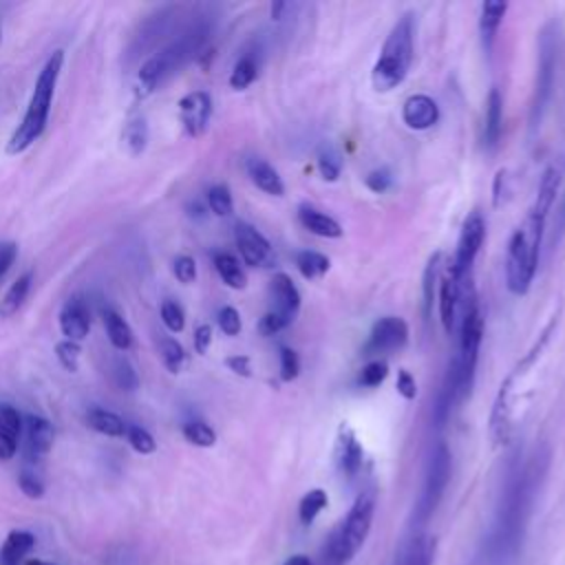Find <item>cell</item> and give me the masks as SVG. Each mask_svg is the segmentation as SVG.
Wrapping results in <instances>:
<instances>
[{
  "instance_id": "f6af8a7d",
  "label": "cell",
  "mask_w": 565,
  "mask_h": 565,
  "mask_svg": "<svg viewBox=\"0 0 565 565\" xmlns=\"http://www.w3.org/2000/svg\"><path fill=\"white\" fill-rule=\"evenodd\" d=\"M386 375H388L386 362L375 360V362H369V364L362 369V373H360V384H362V386H369V388H375V386H380V384L386 380Z\"/></svg>"
},
{
  "instance_id": "f35d334b",
  "label": "cell",
  "mask_w": 565,
  "mask_h": 565,
  "mask_svg": "<svg viewBox=\"0 0 565 565\" xmlns=\"http://www.w3.org/2000/svg\"><path fill=\"white\" fill-rule=\"evenodd\" d=\"M207 207L216 214V216H230L234 210V201H232V192L227 190V185H214L207 190Z\"/></svg>"
},
{
  "instance_id": "7c38bea8",
  "label": "cell",
  "mask_w": 565,
  "mask_h": 565,
  "mask_svg": "<svg viewBox=\"0 0 565 565\" xmlns=\"http://www.w3.org/2000/svg\"><path fill=\"white\" fill-rule=\"evenodd\" d=\"M179 117L188 135L199 137L205 132L212 117V97L205 90H192L179 102Z\"/></svg>"
},
{
  "instance_id": "4fadbf2b",
  "label": "cell",
  "mask_w": 565,
  "mask_h": 565,
  "mask_svg": "<svg viewBox=\"0 0 565 565\" xmlns=\"http://www.w3.org/2000/svg\"><path fill=\"white\" fill-rule=\"evenodd\" d=\"M22 439H24V457L29 461H40L53 448V439H55L53 424L40 415H26L22 422Z\"/></svg>"
},
{
  "instance_id": "cb8c5ba5",
  "label": "cell",
  "mask_w": 565,
  "mask_h": 565,
  "mask_svg": "<svg viewBox=\"0 0 565 565\" xmlns=\"http://www.w3.org/2000/svg\"><path fill=\"white\" fill-rule=\"evenodd\" d=\"M298 221L302 223L305 230H309L316 236H322V238H340L342 236V225L316 207L302 205L298 210Z\"/></svg>"
},
{
  "instance_id": "8992f818",
  "label": "cell",
  "mask_w": 565,
  "mask_h": 565,
  "mask_svg": "<svg viewBox=\"0 0 565 565\" xmlns=\"http://www.w3.org/2000/svg\"><path fill=\"white\" fill-rule=\"evenodd\" d=\"M463 313H461V335H459V358L452 364V380H455V397L461 399L470 393L475 382V369L479 358V347L483 338V318L481 307L477 302L475 289L468 285L463 287Z\"/></svg>"
},
{
  "instance_id": "1f68e13d",
  "label": "cell",
  "mask_w": 565,
  "mask_h": 565,
  "mask_svg": "<svg viewBox=\"0 0 565 565\" xmlns=\"http://www.w3.org/2000/svg\"><path fill=\"white\" fill-rule=\"evenodd\" d=\"M258 75V62L252 53H245L232 68V75H230V86L234 90H243L247 88Z\"/></svg>"
},
{
  "instance_id": "83f0119b",
  "label": "cell",
  "mask_w": 565,
  "mask_h": 565,
  "mask_svg": "<svg viewBox=\"0 0 565 565\" xmlns=\"http://www.w3.org/2000/svg\"><path fill=\"white\" fill-rule=\"evenodd\" d=\"M104 327H106V333H108L110 344H113L117 351H128V349H130V344H132L130 324H128L115 309H106V311H104Z\"/></svg>"
},
{
  "instance_id": "7dc6e473",
  "label": "cell",
  "mask_w": 565,
  "mask_h": 565,
  "mask_svg": "<svg viewBox=\"0 0 565 565\" xmlns=\"http://www.w3.org/2000/svg\"><path fill=\"white\" fill-rule=\"evenodd\" d=\"M298 371H300V360H298V353L294 349H287L282 347L280 349V377L285 382H291L298 377Z\"/></svg>"
},
{
  "instance_id": "816d5d0a",
  "label": "cell",
  "mask_w": 565,
  "mask_h": 565,
  "mask_svg": "<svg viewBox=\"0 0 565 565\" xmlns=\"http://www.w3.org/2000/svg\"><path fill=\"white\" fill-rule=\"evenodd\" d=\"M364 183H366V188H369L371 192L382 194V192H386V190L391 188L393 177H391L388 170H373V172L364 179Z\"/></svg>"
},
{
  "instance_id": "9f6ffc18",
  "label": "cell",
  "mask_w": 565,
  "mask_h": 565,
  "mask_svg": "<svg viewBox=\"0 0 565 565\" xmlns=\"http://www.w3.org/2000/svg\"><path fill=\"white\" fill-rule=\"evenodd\" d=\"M210 342H212V327L210 324H199L194 329V349L196 353H207L210 349Z\"/></svg>"
},
{
  "instance_id": "e575fe53",
  "label": "cell",
  "mask_w": 565,
  "mask_h": 565,
  "mask_svg": "<svg viewBox=\"0 0 565 565\" xmlns=\"http://www.w3.org/2000/svg\"><path fill=\"white\" fill-rule=\"evenodd\" d=\"M124 143L128 146L130 154H141L146 150L148 143V126L143 117H137L132 121H128L126 130H124Z\"/></svg>"
},
{
  "instance_id": "ffe728a7",
  "label": "cell",
  "mask_w": 565,
  "mask_h": 565,
  "mask_svg": "<svg viewBox=\"0 0 565 565\" xmlns=\"http://www.w3.org/2000/svg\"><path fill=\"white\" fill-rule=\"evenodd\" d=\"M271 291L276 298V313H280L287 322H294L300 309V291L287 274H276L271 280Z\"/></svg>"
},
{
  "instance_id": "ee69618b",
  "label": "cell",
  "mask_w": 565,
  "mask_h": 565,
  "mask_svg": "<svg viewBox=\"0 0 565 565\" xmlns=\"http://www.w3.org/2000/svg\"><path fill=\"white\" fill-rule=\"evenodd\" d=\"M55 353H57V360L60 364L66 369V371H77V364H79V344L73 342V340H62L57 342L55 347Z\"/></svg>"
},
{
  "instance_id": "7402d4cb",
  "label": "cell",
  "mask_w": 565,
  "mask_h": 565,
  "mask_svg": "<svg viewBox=\"0 0 565 565\" xmlns=\"http://www.w3.org/2000/svg\"><path fill=\"white\" fill-rule=\"evenodd\" d=\"M245 168H247V174H249L252 183L258 190H263L265 194H271V196H282L285 194V183H282L278 170L271 163H267L265 159L252 157V159H247Z\"/></svg>"
},
{
  "instance_id": "681fc988",
  "label": "cell",
  "mask_w": 565,
  "mask_h": 565,
  "mask_svg": "<svg viewBox=\"0 0 565 565\" xmlns=\"http://www.w3.org/2000/svg\"><path fill=\"white\" fill-rule=\"evenodd\" d=\"M218 327L225 335H236L241 331V313L234 307H223L218 311Z\"/></svg>"
},
{
  "instance_id": "277c9868",
  "label": "cell",
  "mask_w": 565,
  "mask_h": 565,
  "mask_svg": "<svg viewBox=\"0 0 565 565\" xmlns=\"http://www.w3.org/2000/svg\"><path fill=\"white\" fill-rule=\"evenodd\" d=\"M413 35H415L413 15L404 13L388 31L382 53L371 71V82H373L375 90L388 93L406 79L411 62H413V49H415Z\"/></svg>"
},
{
  "instance_id": "7a4b0ae2",
  "label": "cell",
  "mask_w": 565,
  "mask_h": 565,
  "mask_svg": "<svg viewBox=\"0 0 565 565\" xmlns=\"http://www.w3.org/2000/svg\"><path fill=\"white\" fill-rule=\"evenodd\" d=\"M62 64H64V51H53V55L42 66V71L35 79V86H33L26 113H24L22 121L18 124V128L13 130V135L7 141V152L9 154L24 152L44 132L46 121H49L53 93H55V86H57V79H60V73H62Z\"/></svg>"
},
{
  "instance_id": "c3c4849f",
  "label": "cell",
  "mask_w": 565,
  "mask_h": 565,
  "mask_svg": "<svg viewBox=\"0 0 565 565\" xmlns=\"http://www.w3.org/2000/svg\"><path fill=\"white\" fill-rule=\"evenodd\" d=\"M172 271H174V276H177L179 282L190 285V282L196 278V263H194L192 256H185V254H183V256H177L174 263H172Z\"/></svg>"
},
{
  "instance_id": "2e32d148",
  "label": "cell",
  "mask_w": 565,
  "mask_h": 565,
  "mask_svg": "<svg viewBox=\"0 0 565 565\" xmlns=\"http://www.w3.org/2000/svg\"><path fill=\"white\" fill-rule=\"evenodd\" d=\"M402 119L413 130H426L437 124L439 119V106L428 95H411L402 106Z\"/></svg>"
},
{
  "instance_id": "ba28073f",
  "label": "cell",
  "mask_w": 565,
  "mask_h": 565,
  "mask_svg": "<svg viewBox=\"0 0 565 565\" xmlns=\"http://www.w3.org/2000/svg\"><path fill=\"white\" fill-rule=\"evenodd\" d=\"M450 472H452V457L450 450L444 441H439L435 446V450L430 452V461H428V470H426V479H424V488H422V497L417 503V519L426 521L435 508L439 505L446 486L450 481Z\"/></svg>"
},
{
  "instance_id": "52a82bcc",
  "label": "cell",
  "mask_w": 565,
  "mask_h": 565,
  "mask_svg": "<svg viewBox=\"0 0 565 565\" xmlns=\"http://www.w3.org/2000/svg\"><path fill=\"white\" fill-rule=\"evenodd\" d=\"M177 22H179V7H174V4L161 7L159 11L148 15L139 24L130 44L126 46L124 64L132 66L139 60H143V57L148 60L152 53H157L161 49V44H166L168 38H172V31H174Z\"/></svg>"
},
{
  "instance_id": "ac0fdd59",
  "label": "cell",
  "mask_w": 565,
  "mask_h": 565,
  "mask_svg": "<svg viewBox=\"0 0 565 565\" xmlns=\"http://www.w3.org/2000/svg\"><path fill=\"white\" fill-rule=\"evenodd\" d=\"M433 561L435 539L428 534H415L399 545L393 565H433Z\"/></svg>"
},
{
  "instance_id": "9c48e42d",
  "label": "cell",
  "mask_w": 565,
  "mask_h": 565,
  "mask_svg": "<svg viewBox=\"0 0 565 565\" xmlns=\"http://www.w3.org/2000/svg\"><path fill=\"white\" fill-rule=\"evenodd\" d=\"M554 77H556V40L550 33V29H545L539 42V71H536V86H534L532 115H530L532 126H539L545 113V106L550 104V97L554 90Z\"/></svg>"
},
{
  "instance_id": "8fae6325",
  "label": "cell",
  "mask_w": 565,
  "mask_h": 565,
  "mask_svg": "<svg viewBox=\"0 0 565 565\" xmlns=\"http://www.w3.org/2000/svg\"><path fill=\"white\" fill-rule=\"evenodd\" d=\"M234 241L241 258L249 267H265L271 263V245L269 241L249 223L234 225Z\"/></svg>"
},
{
  "instance_id": "d4e9b609",
  "label": "cell",
  "mask_w": 565,
  "mask_h": 565,
  "mask_svg": "<svg viewBox=\"0 0 565 565\" xmlns=\"http://www.w3.org/2000/svg\"><path fill=\"white\" fill-rule=\"evenodd\" d=\"M508 11V2L501 0H486L481 4V13H479V29H481V38H483V49L490 53L492 44H494V35L499 24L503 22V15Z\"/></svg>"
},
{
  "instance_id": "d590c367",
  "label": "cell",
  "mask_w": 565,
  "mask_h": 565,
  "mask_svg": "<svg viewBox=\"0 0 565 565\" xmlns=\"http://www.w3.org/2000/svg\"><path fill=\"white\" fill-rule=\"evenodd\" d=\"M439 258L441 254L435 252L424 269V278H422V296H424V316H430V307H433V298H435V285H437V271H439Z\"/></svg>"
},
{
  "instance_id": "11a10c76",
  "label": "cell",
  "mask_w": 565,
  "mask_h": 565,
  "mask_svg": "<svg viewBox=\"0 0 565 565\" xmlns=\"http://www.w3.org/2000/svg\"><path fill=\"white\" fill-rule=\"evenodd\" d=\"M225 366L230 371H234L236 375H241V377H249L252 375V362H249L247 355H230L225 360Z\"/></svg>"
},
{
  "instance_id": "4dcf8cb0",
  "label": "cell",
  "mask_w": 565,
  "mask_h": 565,
  "mask_svg": "<svg viewBox=\"0 0 565 565\" xmlns=\"http://www.w3.org/2000/svg\"><path fill=\"white\" fill-rule=\"evenodd\" d=\"M296 267H298V271H300L305 278L313 280V278L324 276V274L329 271L331 263H329V258H327L324 254L313 252V249H305V252H298V254H296Z\"/></svg>"
},
{
  "instance_id": "7bdbcfd3",
  "label": "cell",
  "mask_w": 565,
  "mask_h": 565,
  "mask_svg": "<svg viewBox=\"0 0 565 565\" xmlns=\"http://www.w3.org/2000/svg\"><path fill=\"white\" fill-rule=\"evenodd\" d=\"M161 320H163V324H166L172 333H179V331H183V327H185V313H183L181 305L174 302V300H166V302L161 305Z\"/></svg>"
},
{
  "instance_id": "44dd1931",
  "label": "cell",
  "mask_w": 565,
  "mask_h": 565,
  "mask_svg": "<svg viewBox=\"0 0 565 565\" xmlns=\"http://www.w3.org/2000/svg\"><path fill=\"white\" fill-rule=\"evenodd\" d=\"M33 547L35 536L31 532L11 530L0 545V565H24Z\"/></svg>"
},
{
  "instance_id": "4316f807",
  "label": "cell",
  "mask_w": 565,
  "mask_h": 565,
  "mask_svg": "<svg viewBox=\"0 0 565 565\" xmlns=\"http://www.w3.org/2000/svg\"><path fill=\"white\" fill-rule=\"evenodd\" d=\"M86 424L99 433V435H106V437H126V428L128 424L113 411H106V408H90L86 413Z\"/></svg>"
},
{
  "instance_id": "3957f363",
  "label": "cell",
  "mask_w": 565,
  "mask_h": 565,
  "mask_svg": "<svg viewBox=\"0 0 565 565\" xmlns=\"http://www.w3.org/2000/svg\"><path fill=\"white\" fill-rule=\"evenodd\" d=\"M375 512V492L364 490L353 501L349 514L331 530L322 545V565H347L369 536Z\"/></svg>"
},
{
  "instance_id": "5bb4252c",
  "label": "cell",
  "mask_w": 565,
  "mask_h": 565,
  "mask_svg": "<svg viewBox=\"0 0 565 565\" xmlns=\"http://www.w3.org/2000/svg\"><path fill=\"white\" fill-rule=\"evenodd\" d=\"M406 340H408L406 322L397 316H386L373 324L366 342V351H373V353L395 351V349H402Z\"/></svg>"
},
{
  "instance_id": "603a6c76",
  "label": "cell",
  "mask_w": 565,
  "mask_h": 565,
  "mask_svg": "<svg viewBox=\"0 0 565 565\" xmlns=\"http://www.w3.org/2000/svg\"><path fill=\"white\" fill-rule=\"evenodd\" d=\"M501 130H503V97L499 88H492L486 99V124H483L486 150H494L499 146Z\"/></svg>"
},
{
  "instance_id": "f5cc1de1",
  "label": "cell",
  "mask_w": 565,
  "mask_h": 565,
  "mask_svg": "<svg viewBox=\"0 0 565 565\" xmlns=\"http://www.w3.org/2000/svg\"><path fill=\"white\" fill-rule=\"evenodd\" d=\"M15 258H18V245L13 241H2L0 243V280L7 276Z\"/></svg>"
},
{
  "instance_id": "e0dca14e",
  "label": "cell",
  "mask_w": 565,
  "mask_h": 565,
  "mask_svg": "<svg viewBox=\"0 0 565 565\" xmlns=\"http://www.w3.org/2000/svg\"><path fill=\"white\" fill-rule=\"evenodd\" d=\"M463 287H466V282L457 280L452 276V271H448L441 278V285H439V316H441V324H444L446 333L455 331L457 313H459L461 298H463Z\"/></svg>"
},
{
  "instance_id": "f546056e",
  "label": "cell",
  "mask_w": 565,
  "mask_h": 565,
  "mask_svg": "<svg viewBox=\"0 0 565 565\" xmlns=\"http://www.w3.org/2000/svg\"><path fill=\"white\" fill-rule=\"evenodd\" d=\"M214 267H216L221 280H223L227 287H232V289H243V287L247 285V276H245L241 263H238L232 254H225V252L216 254V256H214Z\"/></svg>"
},
{
  "instance_id": "f907efd6",
  "label": "cell",
  "mask_w": 565,
  "mask_h": 565,
  "mask_svg": "<svg viewBox=\"0 0 565 565\" xmlns=\"http://www.w3.org/2000/svg\"><path fill=\"white\" fill-rule=\"evenodd\" d=\"M287 324H289V322H287L280 313L269 311V313H265V316L260 318V322H258V331H260V335H274V333L282 331Z\"/></svg>"
},
{
  "instance_id": "680465c9",
  "label": "cell",
  "mask_w": 565,
  "mask_h": 565,
  "mask_svg": "<svg viewBox=\"0 0 565 565\" xmlns=\"http://www.w3.org/2000/svg\"><path fill=\"white\" fill-rule=\"evenodd\" d=\"M282 565H311V561H309L305 554H294V556H289Z\"/></svg>"
},
{
  "instance_id": "f1b7e54d",
  "label": "cell",
  "mask_w": 565,
  "mask_h": 565,
  "mask_svg": "<svg viewBox=\"0 0 565 565\" xmlns=\"http://www.w3.org/2000/svg\"><path fill=\"white\" fill-rule=\"evenodd\" d=\"M31 280H33V274L26 271L15 282H11V287L7 289V294L0 300V316L2 318L13 316L22 307V302L26 300V294L31 289Z\"/></svg>"
},
{
  "instance_id": "9a60e30c",
  "label": "cell",
  "mask_w": 565,
  "mask_h": 565,
  "mask_svg": "<svg viewBox=\"0 0 565 565\" xmlns=\"http://www.w3.org/2000/svg\"><path fill=\"white\" fill-rule=\"evenodd\" d=\"M60 329L66 335V340H73V342H79L88 335L90 309L82 296H73L64 302L60 311Z\"/></svg>"
},
{
  "instance_id": "6da1fadb",
  "label": "cell",
  "mask_w": 565,
  "mask_h": 565,
  "mask_svg": "<svg viewBox=\"0 0 565 565\" xmlns=\"http://www.w3.org/2000/svg\"><path fill=\"white\" fill-rule=\"evenodd\" d=\"M214 29V18L207 13L192 15L177 33L152 53L139 68V95H148L159 88L166 79H170L179 68H183L190 60H194L205 42L210 40Z\"/></svg>"
},
{
  "instance_id": "484cf974",
  "label": "cell",
  "mask_w": 565,
  "mask_h": 565,
  "mask_svg": "<svg viewBox=\"0 0 565 565\" xmlns=\"http://www.w3.org/2000/svg\"><path fill=\"white\" fill-rule=\"evenodd\" d=\"M558 183H561V174L556 168H547L541 177V183H539V190H536V199H534V205L530 207V214L539 216V218H547L552 205H554V199H556V192H558Z\"/></svg>"
},
{
  "instance_id": "ab89813d",
  "label": "cell",
  "mask_w": 565,
  "mask_h": 565,
  "mask_svg": "<svg viewBox=\"0 0 565 565\" xmlns=\"http://www.w3.org/2000/svg\"><path fill=\"white\" fill-rule=\"evenodd\" d=\"M126 439H128V444L132 446V450H137L139 455H150V452H154V448H157L154 437H152L146 428H141V426H137V424H128V428H126Z\"/></svg>"
},
{
  "instance_id": "91938a15",
  "label": "cell",
  "mask_w": 565,
  "mask_h": 565,
  "mask_svg": "<svg viewBox=\"0 0 565 565\" xmlns=\"http://www.w3.org/2000/svg\"><path fill=\"white\" fill-rule=\"evenodd\" d=\"M24 565H53V563H49V561H42V558H35V556H29Z\"/></svg>"
},
{
  "instance_id": "74e56055",
  "label": "cell",
  "mask_w": 565,
  "mask_h": 565,
  "mask_svg": "<svg viewBox=\"0 0 565 565\" xmlns=\"http://www.w3.org/2000/svg\"><path fill=\"white\" fill-rule=\"evenodd\" d=\"M159 353H161V360H163V364H166V369L170 373H179L181 371V366L185 362V351H183V347L174 338H163L159 342Z\"/></svg>"
},
{
  "instance_id": "60d3db41",
  "label": "cell",
  "mask_w": 565,
  "mask_h": 565,
  "mask_svg": "<svg viewBox=\"0 0 565 565\" xmlns=\"http://www.w3.org/2000/svg\"><path fill=\"white\" fill-rule=\"evenodd\" d=\"M342 159L333 148H322L318 154V170L327 181H335L340 177Z\"/></svg>"
},
{
  "instance_id": "d6986e66",
  "label": "cell",
  "mask_w": 565,
  "mask_h": 565,
  "mask_svg": "<svg viewBox=\"0 0 565 565\" xmlns=\"http://www.w3.org/2000/svg\"><path fill=\"white\" fill-rule=\"evenodd\" d=\"M362 446L355 439V433L349 426L340 428V437H338V448H335V459H338V468L344 477H355L358 470L362 468Z\"/></svg>"
},
{
  "instance_id": "30bf717a",
  "label": "cell",
  "mask_w": 565,
  "mask_h": 565,
  "mask_svg": "<svg viewBox=\"0 0 565 565\" xmlns=\"http://www.w3.org/2000/svg\"><path fill=\"white\" fill-rule=\"evenodd\" d=\"M483 238H486V223H483V216L479 212H470L468 218L463 221L461 225V234H459V241H457V252H455V258H452V265H450V271L457 280L466 282L470 269H472V263L483 245Z\"/></svg>"
},
{
  "instance_id": "8d00e7d4",
  "label": "cell",
  "mask_w": 565,
  "mask_h": 565,
  "mask_svg": "<svg viewBox=\"0 0 565 565\" xmlns=\"http://www.w3.org/2000/svg\"><path fill=\"white\" fill-rule=\"evenodd\" d=\"M183 437L199 448H210L216 441V433L205 422H199V419L183 424Z\"/></svg>"
},
{
  "instance_id": "bcb514c9",
  "label": "cell",
  "mask_w": 565,
  "mask_h": 565,
  "mask_svg": "<svg viewBox=\"0 0 565 565\" xmlns=\"http://www.w3.org/2000/svg\"><path fill=\"white\" fill-rule=\"evenodd\" d=\"M18 486L20 490L29 497V499H40L44 494V483L38 477V472L33 468H24L18 477Z\"/></svg>"
},
{
  "instance_id": "d6a6232c",
  "label": "cell",
  "mask_w": 565,
  "mask_h": 565,
  "mask_svg": "<svg viewBox=\"0 0 565 565\" xmlns=\"http://www.w3.org/2000/svg\"><path fill=\"white\" fill-rule=\"evenodd\" d=\"M110 377L115 382V386L119 391H135L139 386V377H137V371L135 366L124 358H115L113 360V366H110Z\"/></svg>"
},
{
  "instance_id": "db71d44e",
  "label": "cell",
  "mask_w": 565,
  "mask_h": 565,
  "mask_svg": "<svg viewBox=\"0 0 565 565\" xmlns=\"http://www.w3.org/2000/svg\"><path fill=\"white\" fill-rule=\"evenodd\" d=\"M397 393L404 397V399H415L417 395V384H415V377L406 371V369H399L397 371Z\"/></svg>"
},
{
  "instance_id": "6f0895ef",
  "label": "cell",
  "mask_w": 565,
  "mask_h": 565,
  "mask_svg": "<svg viewBox=\"0 0 565 565\" xmlns=\"http://www.w3.org/2000/svg\"><path fill=\"white\" fill-rule=\"evenodd\" d=\"M18 441H20L18 437H11L0 430V461L13 459V455L18 452Z\"/></svg>"
},
{
  "instance_id": "94428289",
  "label": "cell",
  "mask_w": 565,
  "mask_h": 565,
  "mask_svg": "<svg viewBox=\"0 0 565 565\" xmlns=\"http://www.w3.org/2000/svg\"><path fill=\"white\" fill-rule=\"evenodd\" d=\"M563 218H565V203H563Z\"/></svg>"
},
{
  "instance_id": "836d02e7",
  "label": "cell",
  "mask_w": 565,
  "mask_h": 565,
  "mask_svg": "<svg viewBox=\"0 0 565 565\" xmlns=\"http://www.w3.org/2000/svg\"><path fill=\"white\" fill-rule=\"evenodd\" d=\"M327 508V492L320 488L309 490L298 503V516L302 523H311Z\"/></svg>"
},
{
  "instance_id": "b9f144b4",
  "label": "cell",
  "mask_w": 565,
  "mask_h": 565,
  "mask_svg": "<svg viewBox=\"0 0 565 565\" xmlns=\"http://www.w3.org/2000/svg\"><path fill=\"white\" fill-rule=\"evenodd\" d=\"M22 422L24 417L11 406V404H0V430L11 435V437H22Z\"/></svg>"
},
{
  "instance_id": "5b68a950",
  "label": "cell",
  "mask_w": 565,
  "mask_h": 565,
  "mask_svg": "<svg viewBox=\"0 0 565 565\" xmlns=\"http://www.w3.org/2000/svg\"><path fill=\"white\" fill-rule=\"evenodd\" d=\"M530 216V214H527ZM545 221L530 216L510 236L505 256V285L514 296L527 294L539 265V249L543 241Z\"/></svg>"
}]
</instances>
